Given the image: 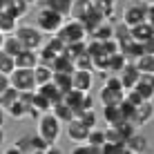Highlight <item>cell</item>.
<instances>
[{
  "instance_id": "cell-37",
  "label": "cell",
  "mask_w": 154,
  "mask_h": 154,
  "mask_svg": "<svg viewBox=\"0 0 154 154\" xmlns=\"http://www.w3.org/2000/svg\"><path fill=\"white\" fill-rule=\"evenodd\" d=\"M69 154H100V150H96V147L87 145V143H83V145H74Z\"/></svg>"
},
{
  "instance_id": "cell-6",
  "label": "cell",
  "mask_w": 154,
  "mask_h": 154,
  "mask_svg": "<svg viewBox=\"0 0 154 154\" xmlns=\"http://www.w3.org/2000/svg\"><path fill=\"white\" fill-rule=\"evenodd\" d=\"M147 18V2H130L121 11V25H125L127 29L143 25Z\"/></svg>"
},
{
  "instance_id": "cell-40",
  "label": "cell",
  "mask_w": 154,
  "mask_h": 154,
  "mask_svg": "<svg viewBox=\"0 0 154 154\" xmlns=\"http://www.w3.org/2000/svg\"><path fill=\"white\" fill-rule=\"evenodd\" d=\"M2 154H23V150L18 147V143H11V145L5 147V152H2Z\"/></svg>"
},
{
  "instance_id": "cell-43",
  "label": "cell",
  "mask_w": 154,
  "mask_h": 154,
  "mask_svg": "<svg viewBox=\"0 0 154 154\" xmlns=\"http://www.w3.org/2000/svg\"><path fill=\"white\" fill-rule=\"evenodd\" d=\"M5 121H7V112L0 107V127H5Z\"/></svg>"
},
{
  "instance_id": "cell-29",
  "label": "cell",
  "mask_w": 154,
  "mask_h": 154,
  "mask_svg": "<svg viewBox=\"0 0 154 154\" xmlns=\"http://www.w3.org/2000/svg\"><path fill=\"white\" fill-rule=\"evenodd\" d=\"M76 119L81 121V123L87 127V130H96V127H98V121H100L96 109H87V112H81V114L76 116Z\"/></svg>"
},
{
  "instance_id": "cell-34",
  "label": "cell",
  "mask_w": 154,
  "mask_h": 154,
  "mask_svg": "<svg viewBox=\"0 0 154 154\" xmlns=\"http://www.w3.org/2000/svg\"><path fill=\"white\" fill-rule=\"evenodd\" d=\"M45 49H49L51 54H56V56H60L63 51H65V45H63V40L58 38V36H49V40H45Z\"/></svg>"
},
{
  "instance_id": "cell-9",
  "label": "cell",
  "mask_w": 154,
  "mask_h": 154,
  "mask_svg": "<svg viewBox=\"0 0 154 154\" xmlns=\"http://www.w3.org/2000/svg\"><path fill=\"white\" fill-rule=\"evenodd\" d=\"M94 87V72H85V69H74L72 74V89L81 94H89Z\"/></svg>"
},
{
  "instance_id": "cell-20",
  "label": "cell",
  "mask_w": 154,
  "mask_h": 154,
  "mask_svg": "<svg viewBox=\"0 0 154 154\" xmlns=\"http://www.w3.org/2000/svg\"><path fill=\"white\" fill-rule=\"evenodd\" d=\"M100 119L105 121V125H119L123 123V114H121V105H107L100 109Z\"/></svg>"
},
{
  "instance_id": "cell-5",
  "label": "cell",
  "mask_w": 154,
  "mask_h": 154,
  "mask_svg": "<svg viewBox=\"0 0 154 154\" xmlns=\"http://www.w3.org/2000/svg\"><path fill=\"white\" fill-rule=\"evenodd\" d=\"M7 78H9V87L16 89L18 94H31V92H36L34 69H14Z\"/></svg>"
},
{
  "instance_id": "cell-44",
  "label": "cell",
  "mask_w": 154,
  "mask_h": 154,
  "mask_svg": "<svg viewBox=\"0 0 154 154\" xmlns=\"http://www.w3.org/2000/svg\"><path fill=\"white\" fill-rule=\"evenodd\" d=\"M5 145V127H0V150H2Z\"/></svg>"
},
{
  "instance_id": "cell-48",
  "label": "cell",
  "mask_w": 154,
  "mask_h": 154,
  "mask_svg": "<svg viewBox=\"0 0 154 154\" xmlns=\"http://www.w3.org/2000/svg\"><path fill=\"white\" fill-rule=\"evenodd\" d=\"M152 105H154V98H152Z\"/></svg>"
},
{
  "instance_id": "cell-10",
  "label": "cell",
  "mask_w": 154,
  "mask_h": 154,
  "mask_svg": "<svg viewBox=\"0 0 154 154\" xmlns=\"http://www.w3.org/2000/svg\"><path fill=\"white\" fill-rule=\"evenodd\" d=\"M65 132H67V139H69L74 145H83V143H87V136H89L92 130H87L78 119H74L65 125Z\"/></svg>"
},
{
  "instance_id": "cell-14",
  "label": "cell",
  "mask_w": 154,
  "mask_h": 154,
  "mask_svg": "<svg viewBox=\"0 0 154 154\" xmlns=\"http://www.w3.org/2000/svg\"><path fill=\"white\" fill-rule=\"evenodd\" d=\"M14 65H16V69H36V67L40 65V60H38V51H29V49H25L20 56H16V58H14Z\"/></svg>"
},
{
  "instance_id": "cell-45",
  "label": "cell",
  "mask_w": 154,
  "mask_h": 154,
  "mask_svg": "<svg viewBox=\"0 0 154 154\" xmlns=\"http://www.w3.org/2000/svg\"><path fill=\"white\" fill-rule=\"evenodd\" d=\"M5 11V0H0V14Z\"/></svg>"
},
{
  "instance_id": "cell-1",
  "label": "cell",
  "mask_w": 154,
  "mask_h": 154,
  "mask_svg": "<svg viewBox=\"0 0 154 154\" xmlns=\"http://www.w3.org/2000/svg\"><path fill=\"white\" fill-rule=\"evenodd\" d=\"M36 134L40 136L47 145H58V139L63 136V123L51 112L42 114L36 123Z\"/></svg>"
},
{
  "instance_id": "cell-26",
  "label": "cell",
  "mask_w": 154,
  "mask_h": 154,
  "mask_svg": "<svg viewBox=\"0 0 154 154\" xmlns=\"http://www.w3.org/2000/svg\"><path fill=\"white\" fill-rule=\"evenodd\" d=\"M114 40H116V45L121 47V51L125 49L127 45L132 42V34H130V29L125 27V25H114Z\"/></svg>"
},
{
  "instance_id": "cell-18",
  "label": "cell",
  "mask_w": 154,
  "mask_h": 154,
  "mask_svg": "<svg viewBox=\"0 0 154 154\" xmlns=\"http://www.w3.org/2000/svg\"><path fill=\"white\" fill-rule=\"evenodd\" d=\"M42 7L51 9L54 14H58L60 18H65V20L72 18V0H47Z\"/></svg>"
},
{
  "instance_id": "cell-4",
  "label": "cell",
  "mask_w": 154,
  "mask_h": 154,
  "mask_svg": "<svg viewBox=\"0 0 154 154\" xmlns=\"http://www.w3.org/2000/svg\"><path fill=\"white\" fill-rule=\"evenodd\" d=\"M56 36L63 40V45H65V47H69V45L85 42V38H87V31H85V27H83L81 20L69 18V20H65V23H63V27H60V31H58Z\"/></svg>"
},
{
  "instance_id": "cell-7",
  "label": "cell",
  "mask_w": 154,
  "mask_h": 154,
  "mask_svg": "<svg viewBox=\"0 0 154 154\" xmlns=\"http://www.w3.org/2000/svg\"><path fill=\"white\" fill-rule=\"evenodd\" d=\"M16 38L23 42V47L29 49V51H38L40 47L45 45V36H42L36 27H31V25H18Z\"/></svg>"
},
{
  "instance_id": "cell-16",
  "label": "cell",
  "mask_w": 154,
  "mask_h": 154,
  "mask_svg": "<svg viewBox=\"0 0 154 154\" xmlns=\"http://www.w3.org/2000/svg\"><path fill=\"white\" fill-rule=\"evenodd\" d=\"M125 150L130 154H145L150 150V141H147L143 134H134L132 139L125 141Z\"/></svg>"
},
{
  "instance_id": "cell-25",
  "label": "cell",
  "mask_w": 154,
  "mask_h": 154,
  "mask_svg": "<svg viewBox=\"0 0 154 154\" xmlns=\"http://www.w3.org/2000/svg\"><path fill=\"white\" fill-rule=\"evenodd\" d=\"M51 114H54V116H56L58 121H60L63 125H67L69 121H74V119H76V114H74L72 109L67 107L65 103H63V100H60V103H56L54 107H51Z\"/></svg>"
},
{
  "instance_id": "cell-27",
  "label": "cell",
  "mask_w": 154,
  "mask_h": 154,
  "mask_svg": "<svg viewBox=\"0 0 154 154\" xmlns=\"http://www.w3.org/2000/svg\"><path fill=\"white\" fill-rule=\"evenodd\" d=\"M134 65H136V69H139L141 76H154V56L143 54Z\"/></svg>"
},
{
  "instance_id": "cell-46",
  "label": "cell",
  "mask_w": 154,
  "mask_h": 154,
  "mask_svg": "<svg viewBox=\"0 0 154 154\" xmlns=\"http://www.w3.org/2000/svg\"><path fill=\"white\" fill-rule=\"evenodd\" d=\"M2 45H5V36L0 34V49H2Z\"/></svg>"
},
{
  "instance_id": "cell-23",
  "label": "cell",
  "mask_w": 154,
  "mask_h": 154,
  "mask_svg": "<svg viewBox=\"0 0 154 154\" xmlns=\"http://www.w3.org/2000/svg\"><path fill=\"white\" fill-rule=\"evenodd\" d=\"M2 51H5V54H9L11 58H16V56H20V54L25 51V47H23V42L16 38V34H14V36H5Z\"/></svg>"
},
{
  "instance_id": "cell-2",
  "label": "cell",
  "mask_w": 154,
  "mask_h": 154,
  "mask_svg": "<svg viewBox=\"0 0 154 154\" xmlns=\"http://www.w3.org/2000/svg\"><path fill=\"white\" fill-rule=\"evenodd\" d=\"M125 87L121 85L119 76H107L103 83V87H100L98 92V100L103 107H107V105H121L125 100Z\"/></svg>"
},
{
  "instance_id": "cell-32",
  "label": "cell",
  "mask_w": 154,
  "mask_h": 154,
  "mask_svg": "<svg viewBox=\"0 0 154 154\" xmlns=\"http://www.w3.org/2000/svg\"><path fill=\"white\" fill-rule=\"evenodd\" d=\"M51 83H54L63 94L72 92V74H54V81Z\"/></svg>"
},
{
  "instance_id": "cell-22",
  "label": "cell",
  "mask_w": 154,
  "mask_h": 154,
  "mask_svg": "<svg viewBox=\"0 0 154 154\" xmlns=\"http://www.w3.org/2000/svg\"><path fill=\"white\" fill-rule=\"evenodd\" d=\"M5 112H7V116H11L14 121H27V119H29V105L25 103V100L18 98L11 107L5 109Z\"/></svg>"
},
{
  "instance_id": "cell-3",
  "label": "cell",
  "mask_w": 154,
  "mask_h": 154,
  "mask_svg": "<svg viewBox=\"0 0 154 154\" xmlns=\"http://www.w3.org/2000/svg\"><path fill=\"white\" fill-rule=\"evenodd\" d=\"M63 23H65V18H60L58 14H54L47 7H40L38 11H36V25L34 27L38 29L42 36H56L58 31H60Z\"/></svg>"
},
{
  "instance_id": "cell-8",
  "label": "cell",
  "mask_w": 154,
  "mask_h": 154,
  "mask_svg": "<svg viewBox=\"0 0 154 154\" xmlns=\"http://www.w3.org/2000/svg\"><path fill=\"white\" fill-rule=\"evenodd\" d=\"M63 103H65L76 116L81 112H87V109H96V103H94L92 94H81V92H76V89L67 92L65 96H63Z\"/></svg>"
},
{
  "instance_id": "cell-42",
  "label": "cell",
  "mask_w": 154,
  "mask_h": 154,
  "mask_svg": "<svg viewBox=\"0 0 154 154\" xmlns=\"http://www.w3.org/2000/svg\"><path fill=\"white\" fill-rule=\"evenodd\" d=\"M45 154H65V152H63V147H58V145H49Z\"/></svg>"
},
{
  "instance_id": "cell-24",
  "label": "cell",
  "mask_w": 154,
  "mask_h": 154,
  "mask_svg": "<svg viewBox=\"0 0 154 154\" xmlns=\"http://www.w3.org/2000/svg\"><path fill=\"white\" fill-rule=\"evenodd\" d=\"M34 81H36V89L42 87V85H47V83H51V81H54V72H51V67L38 65L34 69Z\"/></svg>"
},
{
  "instance_id": "cell-35",
  "label": "cell",
  "mask_w": 154,
  "mask_h": 154,
  "mask_svg": "<svg viewBox=\"0 0 154 154\" xmlns=\"http://www.w3.org/2000/svg\"><path fill=\"white\" fill-rule=\"evenodd\" d=\"M18 98H20V94L16 92V89H11V87H9L7 92H5L2 96H0V107H2V109H9V107H11V105H14Z\"/></svg>"
},
{
  "instance_id": "cell-13",
  "label": "cell",
  "mask_w": 154,
  "mask_h": 154,
  "mask_svg": "<svg viewBox=\"0 0 154 154\" xmlns=\"http://www.w3.org/2000/svg\"><path fill=\"white\" fill-rule=\"evenodd\" d=\"M139 78H141V74H139V69H136L134 63H127L123 69H121V74H119V81H121V85L125 87V92L134 89L136 83H139Z\"/></svg>"
},
{
  "instance_id": "cell-28",
  "label": "cell",
  "mask_w": 154,
  "mask_h": 154,
  "mask_svg": "<svg viewBox=\"0 0 154 154\" xmlns=\"http://www.w3.org/2000/svg\"><path fill=\"white\" fill-rule=\"evenodd\" d=\"M18 20H14L11 16H7V14H0V34L2 36H14L16 34V29H18Z\"/></svg>"
},
{
  "instance_id": "cell-31",
  "label": "cell",
  "mask_w": 154,
  "mask_h": 154,
  "mask_svg": "<svg viewBox=\"0 0 154 154\" xmlns=\"http://www.w3.org/2000/svg\"><path fill=\"white\" fill-rule=\"evenodd\" d=\"M105 143H107V141H105V127H96V130L89 132L87 145H92V147H96V150H100Z\"/></svg>"
},
{
  "instance_id": "cell-11",
  "label": "cell",
  "mask_w": 154,
  "mask_h": 154,
  "mask_svg": "<svg viewBox=\"0 0 154 154\" xmlns=\"http://www.w3.org/2000/svg\"><path fill=\"white\" fill-rule=\"evenodd\" d=\"M18 143V147L23 150V154H34V152H47V143L40 139L38 134H25L20 141H16Z\"/></svg>"
},
{
  "instance_id": "cell-36",
  "label": "cell",
  "mask_w": 154,
  "mask_h": 154,
  "mask_svg": "<svg viewBox=\"0 0 154 154\" xmlns=\"http://www.w3.org/2000/svg\"><path fill=\"white\" fill-rule=\"evenodd\" d=\"M100 154H127L125 145H114V143H105L100 147Z\"/></svg>"
},
{
  "instance_id": "cell-21",
  "label": "cell",
  "mask_w": 154,
  "mask_h": 154,
  "mask_svg": "<svg viewBox=\"0 0 154 154\" xmlns=\"http://www.w3.org/2000/svg\"><path fill=\"white\" fill-rule=\"evenodd\" d=\"M89 38L94 42H107V40H114V23H103L100 27H96L89 34Z\"/></svg>"
},
{
  "instance_id": "cell-39",
  "label": "cell",
  "mask_w": 154,
  "mask_h": 154,
  "mask_svg": "<svg viewBox=\"0 0 154 154\" xmlns=\"http://www.w3.org/2000/svg\"><path fill=\"white\" fill-rule=\"evenodd\" d=\"M143 54H150V56H154V36L145 42V45H143Z\"/></svg>"
},
{
  "instance_id": "cell-30",
  "label": "cell",
  "mask_w": 154,
  "mask_h": 154,
  "mask_svg": "<svg viewBox=\"0 0 154 154\" xmlns=\"http://www.w3.org/2000/svg\"><path fill=\"white\" fill-rule=\"evenodd\" d=\"M127 65V60H125V56L123 54H116L112 58H107V74H112V76H119L121 69Z\"/></svg>"
},
{
  "instance_id": "cell-19",
  "label": "cell",
  "mask_w": 154,
  "mask_h": 154,
  "mask_svg": "<svg viewBox=\"0 0 154 154\" xmlns=\"http://www.w3.org/2000/svg\"><path fill=\"white\" fill-rule=\"evenodd\" d=\"M130 34H132V42H136V45H145V42L154 36V29H152L147 23H143V25H136V27H132Z\"/></svg>"
},
{
  "instance_id": "cell-15",
  "label": "cell",
  "mask_w": 154,
  "mask_h": 154,
  "mask_svg": "<svg viewBox=\"0 0 154 154\" xmlns=\"http://www.w3.org/2000/svg\"><path fill=\"white\" fill-rule=\"evenodd\" d=\"M150 121H154V105L152 103H141L139 107H136V112H134L132 123L136 127H143V125L150 123Z\"/></svg>"
},
{
  "instance_id": "cell-49",
  "label": "cell",
  "mask_w": 154,
  "mask_h": 154,
  "mask_svg": "<svg viewBox=\"0 0 154 154\" xmlns=\"http://www.w3.org/2000/svg\"><path fill=\"white\" fill-rule=\"evenodd\" d=\"M127 154H130V152H127Z\"/></svg>"
},
{
  "instance_id": "cell-17",
  "label": "cell",
  "mask_w": 154,
  "mask_h": 154,
  "mask_svg": "<svg viewBox=\"0 0 154 154\" xmlns=\"http://www.w3.org/2000/svg\"><path fill=\"white\" fill-rule=\"evenodd\" d=\"M36 92H38L40 96H42V98L47 100V103L51 105V107H54L56 103H60V100H63V96H65V94H63V92L56 87L54 83H47V85H42V87H38Z\"/></svg>"
},
{
  "instance_id": "cell-38",
  "label": "cell",
  "mask_w": 154,
  "mask_h": 154,
  "mask_svg": "<svg viewBox=\"0 0 154 154\" xmlns=\"http://www.w3.org/2000/svg\"><path fill=\"white\" fill-rule=\"evenodd\" d=\"M145 23L154 29V2H147V18H145Z\"/></svg>"
},
{
  "instance_id": "cell-33",
  "label": "cell",
  "mask_w": 154,
  "mask_h": 154,
  "mask_svg": "<svg viewBox=\"0 0 154 154\" xmlns=\"http://www.w3.org/2000/svg\"><path fill=\"white\" fill-rule=\"evenodd\" d=\"M16 69V65H14V58L9 56V54H5L2 49H0V76H9Z\"/></svg>"
},
{
  "instance_id": "cell-41",
  "label": "cell",
  "mask_w": 154,
  "mask_h": 154,
  "mask_svg": "<svg viewBox=\"0 0 154 154\" xmlns=\"http://www.w3.org/2000/svg\"><path fill=\"white\" fill-rule=\"evenodd\" d=\"M7 89H9V78L7 76H0V96H2Z\"/></svg>"
},
{
  "instance_id": "cell-12",
  "label": "cell",
  "mask_w": 154,
  "mask_h": 154,
  "mask_svg": "<svg viewBox=\"0 0 154 154\" xmlns=\"http://www.w3.org/2000/svg\"><path fill=\"white\" fill-rule=\"evenodd\" d=\"M29 9H31V5L27 2V0H5V11L2 14L11 16L14 20L20 23V20L29 14Z\"/></svg>"
},
{
  "instance_id": "cell-47",
  "label": "cell",
  "mask_w": 154,
  "mask_h": 154,
  "mask_svg": "<svg viewBox=\"0 0 154 154\" xmlns=\"http://www.w3.org/2000/svg\"><path fill=\"white\" fill-rule=\"evenodd\" d=\"M34 154H45V152H34Z\"/></svg>"
}]
</instances>
